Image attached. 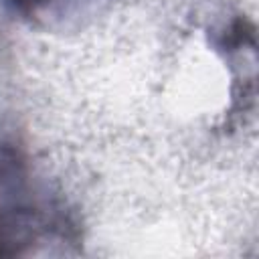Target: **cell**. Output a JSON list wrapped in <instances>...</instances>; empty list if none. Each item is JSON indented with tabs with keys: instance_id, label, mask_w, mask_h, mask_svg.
Here are the masks:
<instances>
[{
	"instance_id": "6da1fadb",
	"label": "cell",
	"mask_w": 259,
	"mask_h": 259,
	"mask_svg": "<svg viewBox=\"0 0 259 259\" xmlns=\"http://www.w3.org/2000/svg\"><path fill=\"white\" fill-rule=\"evenodd\" d=\"M2 2H4V6L10 12L18 14L20 18L32 20V18H38V16L49 14L53 8L61 6L67 0H2Z\"/></svg>"
}]
</instances>
